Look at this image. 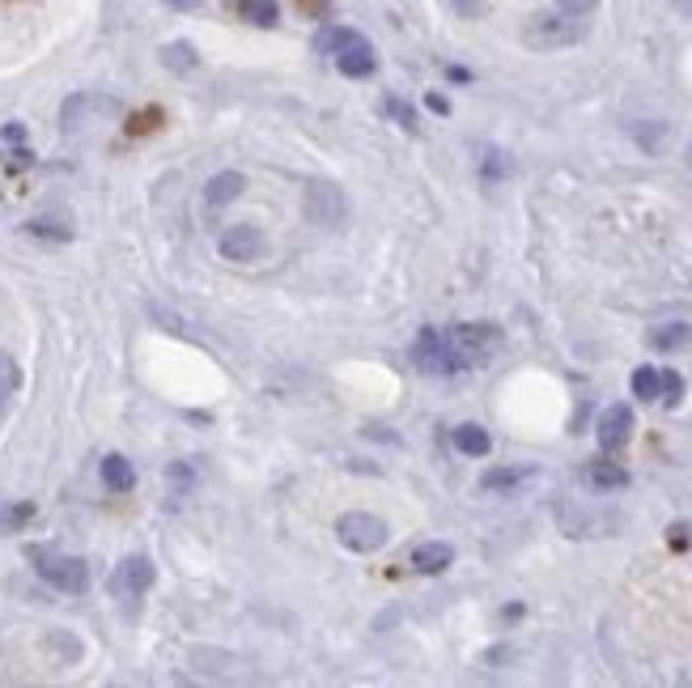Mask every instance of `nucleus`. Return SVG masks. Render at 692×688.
Here are the masks:
<instances>
[{
  "instance_id": "1",
  "label": "nucleus",
  "mask_w": 692,
  "mask_h": 688,
  "mask_svg": "<svg viewBox=\"0 0 692 688\" xmlns=\"http://www.w3.org/2000/svg\"><path fill=\"white\" fill-rule=\"evenodd\" d=\"M586 38V26L573 17V13H544V17H532L527 30H522V43L535 51H556V47H573Z\"/></svg>"
},
{
  "instance_id": "2",
  "label": "nucleus",
  "mask_w": 692,
  "mask_h": 688,
  "mask_svg": "<svg viewBox=\"0 0 692 688\" xmlns=\"http://www.w3.org/2000/svg\"><path fill=\"white\" fill-rule=\"evenodd\" d=\"M35 569L47 587L64 590V595H81L89 587V566L81 557H68V553H51V548H38L35 553Z\"/></svg>"
},
{
  "instance_id": "3",
  "label": "nucleus",
  "mask_w": 692,
  "mask_h": 688,
  "mask_svg": "<svg viewBox=\"0 0 692 688\" xmlns=\"http://www.w3.org/2000/svg\"><path fill=\"white\" fill-rule=\"evenodd\" d=\"M336 536H340V544H345V548H353V553H378L391 531H387V523L378 515L348 510V515L336 518Z\"/></svg>"
},
{
  "instance_id": "4",
  "label": "nucleus",
  "mask_w": 692,
  "mask_h": 688,
  "mask_svg": "<svg viewBox=\"0 0 692 688\" xmlns=\"http://www.w3.org/2000/svg\"><path fill=\"white\" fill-rule=\"evenodd\" d=\"M446 340L463 357V366H480L484 357H493L501 349V332H497L493 323H455L446 332Z\"/></svg>"
},
{
  "instance_id": "5",
  "label": "nucleus",
  "mask_w": 692,
  "mask_h": 688,
  "mask_svg": "<svg viewBox=\"0 0 692 688\" xmlns=\"http://www.w3.org/2000/svg\"><path fill=\"white\" fill-rule=\"evenodd\" d=\"M302 209H306V222L310 225H323V230H332V225L345 222V192L327 179H310L306 192H302Z\"/></svg>"
},
{
  "instance_id": "6",
  "label": "nucleus",
  "mask_w": 692,
  "mask_h": 688,
  "mask_svg": "<svg viewBox=\"0 0 692 688\" xmlns=\"http://www.w3.org/2000/svg\"><path fill=\"white\" fill-rule=\"evenodd\" d=\"M412 366L425 370V374H455V370H463V357L450 349L446 332L425 328V332L417 336V344H412Z\"/></svg>"
},
{
  "instance_id": "7",
  "label": "nucleus",
  "mask_w": 692,
  "mask_h": 688,
  "mask_svg": "<svg viewBox=\"0 0 692 688\" xmlns=\"http://www.w3.org/2000/svg\"><path fill=\"white\" fill-rule=\"evenodd\" d=\"M153 578H158L153 561L137 553V557H124V561L115 566V574H111V582H107V590H111L119 603H137L140 595L153 587Z\"/></svg>"
},
{
  "instance_id": "8",
  "label": "nucleus",
  "mask_w": 692,
  "mask_h": 688,
  "mask_svg": "<svg viewBox=\"0 0 692 688\" xmlns=\"http://www.w3.org/2000/svg\"><path fill=\"white\" fill-rule=\"evenodd\" d=\"M111 115H119V102L107 99V94H73V99L64 102L60 123H64V132H77V128L111 120Z\"/></svg>"
},
{
  "instance_id": "9",
  "label": "nucleus",
  "mask_w": 692,
  "mask_h": 688,
  "mask_svg": "<svg viewBox=\"0 0 692 688\" xmlns=\"http://www.w3.org/2000/svg\"><path fill=\"white\" fill-rule=\"evenodd\" d=\"M594 438H599V451L616 455L625 451L633 438V408L629 404H612L599 412V425H594Z\"/></svg>"
},
{
  "instance_id": "10",
  "label": "nucleus",
  "mask_w": 692,
  "mask_h": 688,
  "mask_svg": "<svg viewBox=\"0 0 692 688\" xmlns=\"http://www.w3.org/2000/svg\"><path fill=\"white\" fill-rule=\"evenodd\" d=\"M260 251H263V234L255 225H230L222 234V255L234 259V264H251Z\"/></svg>"
},
{
  "instance_id": "11",
  "label": "nucleus",
  "mask_w": 692,
  "mask_h": 688,
  "mask_svg": "<svg viewBox=\"0 0 692 688\" xmlns=\"http://www.w3.org/2000/svg\"><path fill=\"white\" fill-rule=\"evenodd\" d=\"M243 192H247V179H243L238 171H222V174H212L209 183H204V200H209L212 209H225V204H234Z\"/></svg>"
},
{
  "instance_id": "12",
  "label": "nucleus",
  "mask_w": 692,
  "mask_h": 688,
  "mask_svg": "<svg viewBox=\"0 0 692 688\" xmlns=\"http://www.w3.org/2000/svg\"><path fill=\"white\" fill-rule=\"evenodd\" d=\"M336 68L345 77H370L374 68H378V56H374V47L361 38V43H353V47H345L336 56Z\"/></svg>"
},
{
  "instance_id": "13",
  "label": "nucleus",
  "mask_w": 692,
  "mask_h": 688,
  "mask_svg": "<svg viewBox=\"0 0 692 688\" xmlns=\"http://www.w3.org/2000/svg\"><path fill=\"white\" fill-rule=\"evenodd\" d=\"M446 566H455V548L442 540L420 544L417 553H412V569H417V574H442Z\"/></svg>"
},
{
  "instance_id": "14",
  "label": "nucleus",
  "mask_w": 692,
  "mask_h": 688,
  "mask_svg": "<svg viewBox=\"0 0 692 688\" xmlns=\"http://www.w3.org/2000/svg\"><path fill=\"white\" fill-rule=\"evenodd\" d=\"M532 476H535V467H489L480 476V489L484 493H514Z\"/></svg>"
},
{
  "instance_id": "15",
  "label": "nucleus",
  "mask_w": 692,
  "mask_h": 688,
  "mask_svg": "<svg viewBox=\"0 0 692 688\" xmlns=\"http://www.w3.org/2000/svg\"><path fill=\"white\" fill-rule=\"evenodd\" d=\"M102 485L111 493H132L137 489V467L128 464L124 455H107L102 459Z\"/></svg>"
},
{
  "instance_id": "16",
  "label": "nucleus",
  "mask_w": 692,
  "mask_h": 688,
  "mask_svg": "<svg viewBox=\"0 0 692 688\" xmlns=\"http://www.w3.org/2000/svg\"><path fill=\"white\" fill-rule=\"evenodd\" d=\"M353 43H361V35L348 30V26H323L319 35H315V51H319V56H340V51L353 47Z\"/></svg>"
},
{
  "instance_id": "17",
  "label": "nucleus",
  "mask_w": 692,
  "mask_h": 688,
  "mask_svg": "<svg viewBox=\"0 0 692 688\" xmlns=\"http://www.w3.org/2000/svg\"><path fill=\"white\" fill-rule=\"evenodd\" d=\"M455 451L459 455H471V459H484L489 451H493V438H489V430H480V425H459Z\"/></svg>"
},
{
  "instance_id": "18",
  "label": "nucleus",
  "mask_w": 692,
  "mask_h": 688,
  "mask_svg": "<svg viewBox=\"0 0 692 688\" xmlns=\"http://www.w3.org/2000/svg\"><path fill=\"white\" fill-rule=\"evenodd\" d=\"M688 340H692V328H688V323H663V328H655V332H650V349H658V353L684 349Z\"/></svg>"
},
{
  "instance_id": "19",
  "label": "nucleus",
  "mask_w": 692,
  "mask_h": 688,
  "mask_svg": "<svg viewBox=\"0 0 692 688\" xmlns=\"http://www.w3.org/2000/svg\"><path fill=\"white\" fill-rule=\"evenodd\" d=\"M161 64H166L170 73H191L200 64V56L191 43H166V47H161Z\"/></svg>"
},
{
  "instance_id": "20",
  "label": "nucleus",
  "mask_w": 692,
  "mask_h": 688,
  "mask_svg": "<svg viewBox=\"0 0 692 688\" xmlns=\"http://www.w3.org/2000/svg\"><path fill=\"white\" fill-rule=\"evenodd\" d=\"M586 480H591L594 489H625V485H629V472L620 464H591L586 467Z\"/></svg>"
},
{
  "instance_id": "21",
  "label": "nucleus",
  "mask_w": 692,
  "mask_h": 688,
  "mask_svg": "<svg viewBox=\"0 0 692 688\" xmlns=\"http://www.w3.org/2000/svg\"><path fill=\"white\" fill-rule=\"evenodd\" d=\"M238 13H243L251 26H276V22H281L276 0H238Z\"/></svg>"
},
{
  "instance_id": "22",
  "label": "nucleus",
  "mask_w": 692,
  "mask_h": 688,
  "mask_svg": "<svg viewBox=\"0 0 692 688\" xmlns=\"http://www.w3.org/2000/svg\"><path fill=\"white\" fill-rule=\"evenodd\" d=\"M30 518H35V506H30V502H0V536L22 531Z\"/></svg>"
},
{
  "instance_id": "23",
  "label": "nucleus",
  "mask_w": 692,
  "mask_h": 688,
  "mask_svg": "<svg viewBox=\"0 0 692 688\" xmlns=\"http://www.w3.org/2000/svg\"><path fill=\"white\" fill-rule=\"evenodd\" d=\"M629 387H633V395H637V400L655 404V400H658V370L655 366H637V370H633V379H629Z\"/></svg>"
},
{
  "instance_id": "24",
  "label": "nucleus",
  "mask_w": 692,
  "mask_h": 688,
  "mask_svg": "<svg viewBox=\"0 0 692 688\" xmlns=\"http://www.w3.org/2000/svg\"><path fill=\"white\" fill-rule=\"evenodd\" d=\"M680 395H684V379L676 374V370H658V400L667 408L680 404Z\"/></svg>"
},
{
  "instance_id": "25",
  "label": "nucleus",
  "mask_w": 692,
  "mask_h": 688,
  "mask_svg": "<svg viewBox=\"0 0 692 688\" xmlns=\"http://www.w3.org/2000/svg\"><path fill=\"white\" fill-rule=\"evenodd\" d=\"M17 387H22V366L9 353H0V400H9Z\"/></svg>"
},
{
  "instance_id": "26",
  "label": "nucleus",
  "mask_w": 692,
  "mask_h": 688,
  "mask_svg": "<svg viewBox=\"0 0 692 688\" xmlns=\"http://www.w3.org/2000/svg\"><path fill=\"white\" fill-rule=\"evenodd\" d=\"M26 234H35V238H56V243H68L73 238V230L60 222H43V217H35V222H26Z\"/></svg>"
},
{
  "instance_id": "27",
  "label": "nucleus",
  "mask_w": 692,
  "mask_h": 688,
  "mask_svg": "<svg viewBox=\"0 0 692 688\" xmlns=\"http://www.w3.org/2000/svg\"><path fill=\"white\" fill-rule=\"evenodd\" d=\"M387 115L399 123V128H408V132H417V115H412V107L404 99H387Z\"/></svg>"
},
{
  "instance_id": "28",
  "label": "nucleus",
  "mask_w": 692,
  "mask_h": 688,
  "mask_svg": "<svg viewBox=\"0 0 692 688\" xmlns=\"http://www.w3.org/2000/svg\"><path fill=\"white\" fill-rule=\"evenodd\" d=\"M561 13H573V17H586V13L599 9V0H556Z\"/></svg>"
},
{
  "instance_id": "29",
  "label": "nucleus",
  "mask_w": 692,
  "mask_h": 688,
  "mask_svg": "<svg viewBox=\"0 0 692 688\" xmlns=\"http://www.w3.org/2000/svg\"><path fill=\"white\" fill-rule=\"evenodd\" d=\"M450 9H455L459 17H480V13H484V0H450Z\"/></svg>"
},
{
  "instance_id": "30",
  "label": "nucleus",
  "mask_w": 692,
  "mask_h": 688,
  "mask_svg": "<svg viewBox=\"0 0 692 688\" xmlns=\"http://www.w3.org/2000/svg\"><path fill=\"white\" fill-rule=\"evenodd\" d=\"M425 107H429L433 115H446V111H450V102H446L442 94H425Z\"/></svg>"
},
{
  "instance_id": "31",
  "label": "nucleus",
  "mask_w": 692,
  "mask_h": 688,
  "mask_svg": "<svg viewBox=\"0 0 692 688\" xmlns=\"http://www.w3.org/2000/svg\"><path fill=\"white\" fill-rule=\"evenodd\" d=\"M166 5H170V9H179V13H187V9H196L200 0H166Z\"/></svg>"
},
{
  "instance_id": "32",
  "label": "nucleus",
  "mask_w": 692,
  "mask_h": 688,
  "mask_svg": "<svg viewBox=\"0 0 692 688\" xmlns=\"http://www.w3.org/2000/svg\"><path fill=\"white\" fill-rule=\"evenodd\" d=\"M684 531H688V527H671V544H680V548H684V544H688V536H684Z\"/></svg>"
},
{
  "instance_id": "33",
  "label": "nucleus",
  "mask_w": 692,
  "mask_h": 688,
  "mask_svg": "<svg viewBox=\"0 0 692 688\" xmlns=\"http://www.w3.org/2000/svg\"><path fill=\"white\" fill-rule=\"evenodd\" d=\"M676 5H680V9H684V13H692V0H676Z\"/></svg>"
}]
</instances>
